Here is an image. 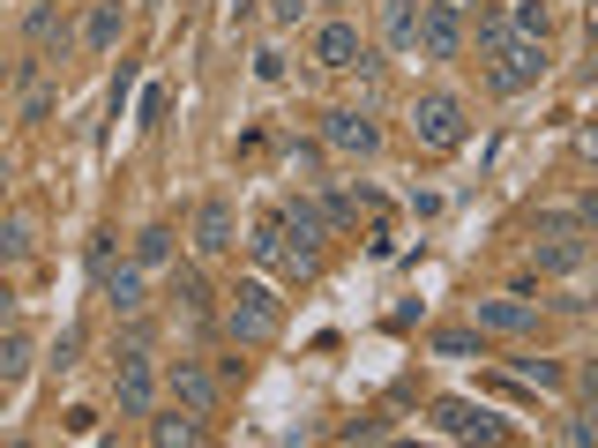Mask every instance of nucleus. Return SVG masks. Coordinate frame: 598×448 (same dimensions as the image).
Masks as SVG:
<instances>
[{
    "label": "nucleus",
    "mask_w": 598,
    "mask_h": 448,
    "mask_svg": "<svg viewBox=\"0 0 598 448\" xmlns=\"http://www.w3.org/2000/svg\"><path fill=\"white\" fill-rule=\"evenodd\" d=\"M248 254H255V262H277V254H285V232H277V209H262L255 217V232H248Z\"/></svg>",
    "instance_id": "nucleus-22"
},
{
    "label": "nucleus",
    "mask_w": 598,
    "mask_h": 448,
    "mask_svg": "<svg viewBox=\"0 0 598 448\" xmlns=\"http://www.w3.org/2000/svg\"><path fill=\"white\" fill-rule=\"evenodd\" d=\"M412 142H419V150H457V142H464V97L419 90V105H412Z\"/></svg>",
    "instance_id": "nucleus-3"
},
{
    "label": "nucleus",
    "mask_w": 598,
    "mask_h": 448,
    "mask_svg": "<svg viewBox=\"0 0 598 448\" xmlns=\"http://www.w3.org/2000/svg\"><path fill=\"white\" fill-rule=\"evenodd\" d=\"M539 76H547V38H509L486 60V90L494 97H516V90H531Z\"/></svg>",
    "instance_id": "nucleus-4"
},
{
    "label": "nucleus",
    "mask_w": 598,
    "mask_h": 448,
    "mask_svg": "<svg viewBox=\"0 0 598 448\" xmlns=\"http://www.w3.org/2000/svg\"><path fill=\"white\" fill-rule=\"evenodd\" d=\"M172 299H180V314L195 329L210 322V285H203V269H180V277H172Z\"/></svg>",
    "instance_id": "nucleus-19"
},
{
    "label": "nucleus",
    "mask_w": 598,
    "mask_h": 448,
    "mask_svg": "<svg viewBox=\"0 0 598 448\" xmlns=\"http://www.w3.org/2000/svg\"><path fill=\"white\" fill-rule=\"evenodd\" d=\"M97 299H105V307H113V314H142V307H150V291H142V269H135V262H105V269H97Z\"/></svg>",
    "instance_id": "nucleus-10"
},
{
    "label": "nucleus",
    "mask_w": 598,
    "mask_h": 448,
    "mask_svg": "<svg viewBox=\"0 0 598 448\" xmlns=\"http://www.w3.org/2000/svg\"><path fill=\"white\" fill-rule=\"evenodd\" d=\"M31 246H38V225H31V217H0V269H8V262H31Z\"/></svg>",
    "instance_id": "nucleus-20"
},
{
    "label": "nucleus",
    "mask_w": 598,
    "mask_h": 448,
    "mask_svg": "<svg viewBox=\"0 0 598 448\" xmlns=\"http://www.w3.org/2000/svg\"><path fill=\"white\" fill-rule=\"evenodd\" d=\"M412 45H419L427 60H457V53H464V15H457V8H427L419 31H412Z\"/></svg>",
    "instance_id": "nucleus-9"
},
{
    "label": "nucleus",
    "mask_w": 598,
    "mask_h": 448,
    "mask_svg": "<svg viewBox=\"0 0 598 448\" xmlns=\"http://www.w3.org/2000/svg\"><path fill=\"white\" fill-rule=\"evenodd\" d=\"M195 254H203V262L240 254V217H232V203H225V195H210V203L195 209Z\"/></svg>",
    "instance_id": "nucleus-8"
},
{
    "label": "nucleus",
    "mask_w": 598,
    "mask_h": 448,
    "mask_svg": "<svg viewBox=\"0 0 598 448\" xmlns=\"http://www.w3.org/2000/svg\"><path fill=\"white\" fill-rule=\"evenodd\" d=\"M277 232H285V254H277V262H285L299 285H307V277L322 269V246H330V225H322V209L307 203V195H285V203H277Z\"/></svg>",
    "instance_id": "nucleus-1"
},
{
    "label": "nucleus",
    "mask_w": 598,
    "mask_h": 448,
    "mask_svg": "<svg viewBox=\"0 0 598 448\" xmlns=\"http://www.w3.org/2000/svg\"><path fill=\"white\" fill-rule=\"evenodd\" d=\"M434 426L457 434V441H509V426L486 404H471V397H434Z\"/></svg>",
    "instance_id": "nucleus-7"
},
{
    "label": "nucleus",
    "mask_w": 598,
    "mask_h": 448,
    "mask_svg": "<svg viewBox=\"0 0 598 448\" xmlns=\"http://www.w3.org/2000/svg\"><path fill=\"white\" fill-rule=\"evenodd\" d=\"M165 389H172V404L195 411V418H217V404H225V374L203 367V359H172Z\"/></svg>",
    "instance_id": "nucleus-5"
},
{
    "label": "nucleus",
    "mask_w": 598,
    "mask_h": 448,
    "mask_svg": "<svg viewBox=\"0 0 598 448\" xmlns=\"http://www.w3.org/2000/svg\"><path fill=\"white\" fill-rule=\"evenodd\" d=\"M307 8H314V0H269V23L292 31V23H307Z\"/></svg>",
    "instance_id": "nucleus-32"
},
{
    "label": "nucleus",
    "mask_w": 598,
    "mask_h": 448,
    "mask_svg": "<svg viewBox=\"0 0 598 448\" xmlns=\"http://www.w3.org/2000/svg\"><path fill=\"white\" fill-rule=\"evenodd\" d=\"M434 359H486V329H434Z\"/></svg>",
    "instance_id": "nucleus-17"
},
{
    "label": "nucleus",
    "mask_w": 598,
    "mask_h": 448,
    "mask_svg": "<svg viewBox=\"0 0 598 448\" xmlns=\"http://www.w3.org/2000/svg\"><path fill=\"white\" fill-rule=\"evenodd\" d=\"M509 8H479V23H471V45H479V60H494L502 45H509Z\"/></svg>",
    "instance_id": "nucleus-18"
},
{
    "label": "nucleus",
    "mask_w": 598,
    "mask_h": 448,
    "mask_svg": "<svg viewBox=\"0 0 598 448\" xmlns=\"http://www.w3.org/2000/svg\"><path fill=\"white\" fill-rule=\"evenodd\" d=\"M172 254H180V232H172V225H142V232H135V269H172Z\"/></svg>",
    "instance_id": "nucleus-14"
},
{
    "label": "nucleus",
    "mask_w": 598,
    "mask_h": 448,
    "mask_svg": "<svg viewBox=\"0 0 598 448\" xmlns=\"http://www.w3.org/2000/svg\"><path fill=\"white\" fill-rule=\"evenodd\" d=\"M45 359H53V367H60V374H68V367H83V329L68 322V329H60V336H53V352H45Z\"/></svg>",
    "instance_id": "nucleus-28"
},
{
    "label": "nucleus",
    "mask_w": 598,
    "mask_h": 448,
    "mask_svg": "<svg viewBox=\"0 0 598 448\" xmlns=\"http://www.w3.org/2000/svg\"><path fill=\"white\" fill-rule=\"evenodd\" d=\"M0 187H8V164H0Z\"/></svg>",
    "instance_id": "nucleus-36"
},
{
    "label": "nucleus",
    "mask_w": 598,
    "mask_h": 448,
    "mask_svg": "<svg viewBox=\"0 0 598 448\" xmlns=\"http://www.w3.org/2000/svg\"><path fill=\"white\" fill-rule=\"evenodd\" d=\"M352 217H359V203H352L344 187H330V203H322V225H330V232H352Z\"/></svg>",
    "instance_id": "nucleus-30"
},
{
    "label": "nucleus",
    "mask_w": 598,
    "mask_h": 448,
    "mask_svg": "<svg viewBox=\"0 0 598 448\" xmlns=\"http://www.w3.org/2000/svg\"><path fill=\"white\" fill-rule=\"evenodd\" d=\"M471 322L494 329V336H539V307H524V299H471Z\"/></svg>",
    "instance_id": "nucleus-11"
},
{
    "label": "nucleus",
    "mask_w": 598,
    "mask_h": 448,
    "mask_svg": "<svg viewBox=\"0 0 598 448\" xmlns=\"http://www.w3.org/2000/svg\"><path fill=\"white\" fill-rule=\"evenodd\" d=\"M165 105H172L165 90H142V127H158V120H165Z\"/></svg>",
    "instance_id": "nucleus-33"
},
{
    "label": "nucleus",
    "mask_w": 598,
    "mask_h": 448,
    "mask_svg": "<svg viewBox=\"0 0 598 448\" xmlns=\"http://www.w3.org/2000/svg\"><path fill=\"white\" fill-rule=\"evenodd\" d=\"M23 374H31V336L8 329V336H0V381H23Z\"/></svg>",
    "instance_id": "nucleus-24"
},
{
    "label": "nucleus",
    "mask_w": 598,
    "mask_h": 448,
    "mask_svg": "<svg viewBox=\"0 0 598 448\" xmlns=\"http://www.w3.org/2000/svg\"><path fill=\"white\" fill-rule=\"evenodd\" d=\"M113 397H120V418H142L150 411V359H120V374H113Z\"/></svg>",
    "instance_id": "nucleus-13"
},
{
    "label": "nucleus",
    "mask_w": 598,
    "mask_h": 448,
    "mask_svg": "<svg viewBox=\"0 0 598 448\" xmlns=\"http://www.w3.org/2000/svg\"><path fill=\"white\" fill-rule=\"evenodd\" d=\"M8 322H15V291L0 285V329H8Z\"/></svg>",
    "instance_id": "nucleus-34"
},
{
    "label": "nucleus",
    "mask_w": 598,
    "mask_h": 448,
    "mask_svg": "<svg viewBox=\"0 0 598 448\" xmlns=\"http://www.w3.org/2000/svg\"><path fill=\"white\" fill-rule=\"evenodd\" d=\"M120 31H128L120 0H97V8H90V23H83V45H90V53H113V45H120Z\"/></svg>",
    "instance_id": "nucleus-15"
},
{
    "label": "nucleus",
    "mask_w": 598,
    "mask_h": 448,
    "mask_svg": "<svg viewBox=\"0 0 598 448\" xmlns=\"http://www.w3.org/2000/svg\"><path fill=\"white\" fill-rule=\"evenodd\" d=\"M113 246H120V232H113V225H97V232H90V269H105V262H113Z\"/></svg>",
    "instance_id": "nucleus-31"
},
{
    "label": "nucleus",
    "mask_w": 598,
    "mask_h": 448,
    "mask_svg": "<svg viewBox=\"0 0 598 448\" xmlns=\"http://www.w3.org/2000/svg\"><path fill=\"white\" fill-rule=\"evenodd\" d=\"M359 53H367L359 23H322V31H314V60H322L330 76H352V68H359Z\"/></svg>",
    "instance_id": "nucleus-12"
},
{
    "label": "nucleus",
    "mask_w": 598,
    "mask_h": 448,
    "mask_svg": "<svg viewBox=\"0 0 598 448\" xmlns=\"http://www.w3.org/2000/svg\"><path fill=\"white\" fill-rule=\"evenodd\" d=\"M516 381H531V389H561L568 367H561V359H516Z\"/></svg>",
    "instance_id": "nucleus-27"
},
{
    "label": "nucleus",
    "mask_w": 598,
    "mask_h": 448,
    "mask_svg": "<svg viewBox=\"0 0 598 448\" xmlns=\"http://www.w3.org/2000/svg\"><path fill=\"white\" fill-rule=\"evenodd\" d=\"M509 31H516V38H547V0H516Z\"/></svg>",
    "instance_id": "nucleus-26"
},
{
    "label": "nucleus",
    "mask_w": 598,
    "mask_h": 448,
    "mask_svg": "<svg viewBox=\"0 0 598 448\" xmlns=\"http://www.w3.org/2000/svg\"><path fill=\"white\" fill-rule=\"evenodd\" d=\"M23 38H31V45H38V53H45V45L60 38V8H45V0H38V8L23 15Z\"/></svg>",
    "instance_id": "nucleus-25"
},
{
    "label": "nucleus",
    "mask_w": 598,
    "mask_h": 448,
    "mask_svg": "<svg viewBox=\"0 0 598 448\" xmlns=\"http://www.w3.org/2000/svg\"><path fill=\"white\" fill-rule=\"evenodd\" d=\"M203 434H210V426H203L195 411H180V404H172V418H150V441L158 448H195Z\"/></svg>",
    "instance_id": "nucleus-16"
},
{
    "label": "nucleus",
    "mask_w": 598,
    "mask_h": 448,
    "mask_svg": "<svg viewBox=\"0 0 598 448\" xmlns=\"http://www.w3.org/2000/svg\"><path fill=\"white\" fill-rule=\"evenodd\" d=\"M322 142L344 150V158H382V120L359 113V105H330L322 113Z\"/></svg>",
    "instance_id": "nucleus-6"
},
{
    "label": "nucleus",
    "mask_w": 598,
    "mask_h": 448,
    "mask_svg": "<svg viewBox=\"0 0 598 448\" xmlns=\"http://www.w3.org/2000/svg\"><path fill=\"white\" fill-rule=\"evenodd\" d=\"M412 31H419V8H412V0H382V38L396 45V53H412Z\"/></svg>",
    "instance_id": "nucleus-21"
},
{
    "label": "nucleus",
    "mask_w": 598,
    "mask_h": 448,
    "mask_svg": "<svg viewBox=\"0 0 598 448\" xmlns=\"http://www.w3.org/2000/svg\"><path fill=\"white\" fill-rule=\"evenodd\" d=\"M576 262H584V240H547L539 246V269H547V277H568Z\"/></svg>",
    "instance_id": "nucleus-23"
},
{
    "label": "nucleus",
    "mask_w": 598,
    "mask_h": 448,
    "mask_svg": "<svg viewBox=\"0 0 598 448\" xmlns=\"http://www.w3.org/2000/svg\"><path fill=\"white\" fill-rule=\"evenodd\" d=\"M277 329H285V299H277V291L255 285V277L232 285V299H225V336H232V344L255 352V344H277Z\"/></svg>",
    "instance_id": "nucleus-2"
},
{
    "label": "nucleus",
    "mask_w": 598,
    "mask_h": 448,
    "mask_svg": "<svg viewBox=\"0 0 598 448\" xmlns=\"http://www.w3.org/2000/svg\"><path fill=\"white\" fill-rule=\"evenodd\" d=\"M53 105H60V90H53V82H31V90H23V120H31V127L53 120Z\"/></svg>",
    "instance_id": "nucleus-29"
},
{
    "label": "nucleus",
    "mask_w": 598,
    "mask_h": 448,
    "mask_svg": "<svg viewBox=\"0 0 598 448\" xmlns=\"http://www.w3.org/2000/svg\"><path fill=\"white\" fill-rule=\"evenodd\" d=\"M434 8H457V15H464V8H471V0H434Z\"/></svg>",
    "instance_id": "nucleus-35"
}]
</instances>
